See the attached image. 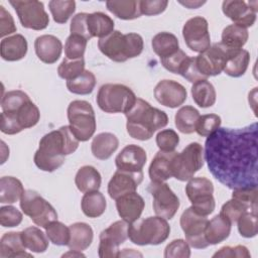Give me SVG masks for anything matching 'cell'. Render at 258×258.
I'll return each instance as SVG.
<instances>
[{
	"label": "cell",
	"instance_id": "bcb514c9",
	"mask_svg": "<svg viewBox=\"0 0 258 258\" xmlns=\"http://www.w3.org/2000/svg\"><path fill=\"white\" fill-rule=\"evenodd\" d=\"M28 101H30V98L23 91H9L2 97L1 108L4 112H14Z\"/></svg>",
	"mask_w": 258,
	"mask_h": 258
},
{
	"label": "cell",
	"instance_id": "52a82bcc",
	"mask_svg": "<svg viewBox=\"0 0 258 258\" xmlns=\"http://www.w3.org/2000/svg\"><path fill=\"white\" fill-rule=\"evenodd\" d=\"M70 128L76 138L85 142L93 137L96 131V117L92 105L84 100H75L68 107Z\"/></svg>",
	"mask_w": 258,
	"mask_h": 258
},
{
	"label": "cell",
	"instance_id": "7dc6e473",
	"mask_svg": "<svg viewBox=\"0 0 258 258\" xmlns=\"http://www.w3.org/2000/svg\"><path fill=\"white\" fill-rule=\"evenodd\" d=\"M248 211H251V210L248 207H246L244 204H242L240 201L232 198L222 206L221 212L219 215H221L231 224H235L238 221V219Z\"/></svg>",
	"mask_w": 258,
	"mask_h": 258
},
{
	"label": "cell",
	"instance_id": "d4e9b609",
	"mask_svg": "<svg viewBox=\"0 0 258 258\" xmlns=\"http://www.w3.org/2000/svg\"><path fill=\"white\" fill-rule=\"evenodd\" d=\"M86 29L89 40L92 37L103 38L114 31V21L103 12L87 13Z\"/></svg>",
	"mask_w": 258,
	"mask_h": 258
},
{
	"label": "cell",
	"instance_id": "5bb4252c",
	"mask_svg": "<svg viewBox=\"0 0 258 258\" xmlns=\"http://www.w3.org/2000/svg\"><path fill=\"white\" fill-rule=\"evenodd\" d=\"M129 224L124 220L116 221L100 234L98 255L100 258H116L119 256V246L128 238Z\"/></svg>",
	"mask_w": 258,
	"mask_h": 258
},
{
	"label": "cell",
	"instance_id": "c3c4849f",
	"mask_svg": "<svg viewBox=\"0 0 258 258\" xmlns=\"http://www.w3.org/2000/svg\"><path fill=\"white\" fill-rule=\"evenodd\" d=\"M236 223L242 237L253 238L257 235V212L244 213Z\"/></svg>",
	"mask_w": 258,
	"mask_h": 258
},
{
	"label": "cell",
	"instance_id": "7c38bea8",
	"mask_svg": "<svg viewBox=\"0 0 258 258\" xmlns=\"http://www.w3.org/2000/svg\"><path fill=\"white\" fill-rule=\"evenodd\" d=\"M147 190L153 198L152 207L156 216L171 220L179 209L180 203L169 185L164 181H151Z\"/></svg>",
	"mask_w": 258,
	"mask_h": 258
},
{
	"label": "cell",
	"instance_id": "ac0fdd59",
	"mask_svg": "<svg viewBox=\"0 0 258 258\" xmlns=\"http://www.w3.org/2000/svg\"><path fill=\"white\" fill-rule=\"evenodd\" d=\"M153 93L159 104L172 109L182 105L187 98L186 89L178 82L172 80L158 82Z\"/></svg>",
	"mask_w": 258,
	"mask_h": 258
},
{
	"label": "cell",
	"instance_id": "3957f363",
	"mask_svg": "<svg viewBox=\"0 0 258 258\" xmlns=\"http://www.w3.org/2000/svg\"><path fill=\"white\" fill-rule=\"evenodd\" d=\"M125 116L127 133L140 141L149 140L155 131L168 123V117L164 111L152 107L141 98L136 99L135 104Z\"/></svg>",
	"mask_w": 258,
	"mask_h": 258
},
{
	"label": "cell",
	"instance_id": "d590c367",
	"mask_svg": "<svg viewBox=\"0 0 258 258\" xmlns=\"http://www.w3.org/2000/svg\"><path fill=\"white\" fill-rule=\"evenodd\" d=\"M106 7L111 13L122 20H133L141 15L139 1L136 0L107 1Z\"/></svg>",
	"mask_w": 258,
	"mask_h": 258
},
{
	"label": "cell",
	"instance_id": "b9f144b4",
	"mask_svg": "<svg viewBox=\"0 0 258 258\" xmlns=\"http://www.w3.org/2000/svg\"><path fill=\"white\" fill-rule=\"evenodd\" d=\"M48 8L52 15L53 20L56 23L62 24L66 23L69 18L76 11V2L73 0L68 1H59V0H51L48 2Z\"/></svg>",
	"mask_w": 258,
	"mask_h": 258
},
{
	"label": "cell",
	"instance_id": "4316f807",
	"mask_svg": "<svg viewBox=\"0 0 258 258\" xmlns=\"http://www.w3.org/2000/svg\"><path fill=\"white\" fill-rule=\"evenodd\" d=\"M70 241L68 247L70 250L84 251L93 242L94 233L92 227L84 222H77L72 224L70 227Z\"/></svg>",
	"mask_w": 258,
	"mask_h": 258
},
{
	"label": "cell",
	"instance_id": "e575fe53",
	"mask_svg": "<svg viewBox=\"0 0 258 258\" xmlns=\"http://www.w3.org/2000/svg\"><path fill=\"white\" fill-rule=\"evenodd\" d=\"M22 182L13 176L0 178V203L14 204L19 201L24 192Z\"/></svg>",
	"mask_w": 258,
	"mask_h": 258
},
{
	"label": "cell",
	"instance_id": "ab89813d",
	"mask_svg": "<svg viewBox=\"0 0 258 258\" xmlns=\"http://www.w3.org/2000/svg\"><path fill=\"white\" fill-rule=\"evenodd\" d=\"M9 113H12L16 117L22 129H27L35 126L40 119L39 109L31 100L23 104L18 110Z\"/></svg>",
	"mask_w": 258,
	"mask_h": 258
},
{
	"label": "cell",
	"instance_id": "cb8c5ba5",
	"mask_svg": "<svg viewBox=\"0 0 258 258\" xmlns=\"http://www.w3.org/2000/svg\"><path fill=\"white\" fill-rule=\"evenodd\" d=\"M27 48L26 38L21 34H14L1 40L0 54L4 60L17 61L26 55Z\"/></svg>",
	"mask_w": 258,
	"mask_h": 258
},
{
	"label": "cell",
	"instance_id": "f35d334b",
	"mask_svg": "<svg viewBox=\"0 0 258 258\" xmlns=\"http://www.w3.org/2000/svg\"><path fill=\"white\" fill-rule=\"evenodd\" d=\"M200 116V112L192 106L181 107L174 116V122L177 130L183 134L194 133Z\"/></svg>",
	"mask_w": 258,
	"mask_h": 258
},
{
	"label": "cell",
	"instance_id": "9f6ffc18",
	"mask_svg": "<svg viewBox=\"0 0 258 258\" xmlns=\"http://www.w3.org/2000/svg\"><path fill=\"white\" fill-rule=\"evenodd\" d=\"M168 5L166 0H141L139 1L140 13L146 16L158 15L162 13Z\"/></svg>",
	"mask_w": 258,
	"mask_h": 258
},
{
	"label": "cell",
	"instance_id": "60d3db41",
	"mask_svg": "<svg viewBox=\"0 0 258 258\" xmlns=\"http://www.w3.org/2000/svg\"><path fill=\"white\" fill-rule=\"evenodd\" d=\"M96 86L95 75L88 70H85L76 79L67 81L68 90L77 95H89L93 92Z\"/></svg>",
	"mask_w": 258,
	"mask_h": 258
},
{
	"label": "cell",
	"instance_id": "f5cc1de1",
	"mask_svg": "<svg viewBox=\"0 0 258 258\" xmlns=\"http://www.w3.org/2000/svg\"><path fill=\"white\" fill-rule=\"evenodd\" d=\"M257 195H258L257 186L244 187V188L233 189L232 198L240 201L242 204L248 207L251 211L257 212Z\"/></svg>",
	"mask_w": 258,
	"mask_h": 258
},
{
	"label": "cell",
	"instance_id": "f6af8a7d",
	"mask_svg": "<svg viewBox=\"0 0 258 258\" xmlns=\"http://www.w3.org/2000/svg\"><path fill=\"white\" fill-rule=\"evenodd\" d=\"M88 40L78 34H70L64 43V54L67 58H84Z\"/></svg>",
	"mask_w": 258,
	"mask_h": 258
},
{
	"label": "cell",
	"instance_id": "ffe728a7",
	"mask_svg": "<svg viewBox=\"0 0 258 258\" xmlns=\"http://www.w3.org/2000/svg\"><path fill=\"white\" fill-rule=\"evenodd\" d=\"M116 201V209L122 220L131 224L140 219L145 207L143 198L136 191L125 194Z\"/></svg>",
	"mask_w": 258,
	"mask_h": 258
},
{
	"label": "cell",
	"instance_id": "30bf717a",
	"mask_svg": "<svg viewBox=\"0 0 258 258\" xmlns=\"http://www.w3.org/2000/svg\"><path fill=\"white\" fill-rule=\"evenodd\" d=\"M20 208L24 215L28 216L35 225L42 228L57 220L54 208L37 191L32 189H27L23 192L20 199Z\"/></svg>",
	"mask_w": 258,
	"mask_h": 258
},
{
	"label": "cell",
	"instance_id": "681fc988",
	"mask_svg": "<svg viewBox=\"0 0 258 258\" xmlns=\"http://www.w3.org/2000/svg\"><path fill=\"white\" fill-rule=\"evenodd\" d=\"M189 59V56L181 49H178L174 53H172L169 56L160 58L161 64L165 70H167L170 73L180 75L187 63Z\"/></svg>",
	"mask_w": 258,
	"mask_h": 258
},
{
	"label": "cell",
	"instance_id": "f1b7e54d",
	"mask_svg": "<svg viewBox=\"0 0 258 258\" xmlns=\"http://www.w3.org/2000/svg\"><path fill=\"white\" fill-rule=\"evenodd\" d=\"M249 62H250V53L248 50L243 48L241 49L230 48L223 72L232 78H239L246 73Z\"/></svg>",
	"mask_w": 258,
	"mask_h": 258
},
{
	"label": "cell",
	"instance_id": "6f0895ef",
	"mask_svg": "<svg viewBox=\"0 0 258 258\" xmlns=\"http://www.w3.org/2000/svg\"><path fill=\"white\" fill-rule=\"evenodd\" d=\"M0 129L1 132L8 135H14L21 132L23 129L21 128L20 124L18 123L16 117L9 112H3L0 116Z\"/></svg>",
	"mask_w": 258,
	"mask_h": 258
},
{
	"label": "cell",
	"instance_id": "9c48e42d",
	"mask_svg": "<svg viewBox=\"0 0 258 258\" xmlns=\"http://www.w3.org/2000/svg\"><path fill=\"white\" fill-rule=\"evenodd\" d=\"M185 194L191 203V208L202 216H209L216 208L214 184L205 176L191 177L185 185Z\"/></svg>",
	"mask_w": 258,
	"mask_h": 258
},
{
	"label": "cell",
	"instance_id": "db71d44e",
	"mask_svg": "<svg viewBox=\"0 0 258 258\" xmlns=\"http://www.w3.org/2000/svg\"><path fill=\"white\" fill-rule=\"evenodd\" d=\"M163 256L165 258H188L190 256L189 245L183 239H175L165 247Z\"/></svg>",
	"mask_w": 258,
	"mask_h": 258
},
{
	"label": "cell",
	"instance_id": "4fadbf2b",
	"mask_svg": "<svg viewBox=\"0 0 258 258\" xmlns=\"http://www.w3.org/2000/svg\"><path fill=\"white\" fill-rule=\"evenodd\" d=\"M205 216L198 214L191 207L187 208L180 216V227L184 233L185 241L196 249H205L209 243L205 237V230L208 224Z\"/></svg>",
	"mask_w": 258,
	"mask_h": 258
},
{
	"label": "cell",
	"instance_id": "2e32d148",
	"mask_svg": "<svg viewBox=\"0 0 258 258\" xmlns=\"http://www.w3.org/2000/svg\"><path fill=\"white\" fill-rule=\"evenodd\" d=\"M182 36L189 49L196 52H204L211 46L209 24L206 18L195 16L189 18L182 27Z\"/></svg>",
	"mask_w": 258,
	"mask_h": 258
},
{
	"label": "cell",
	"instance_id": "ee69618b",
	"mask_svg": "<svg viewBox=\"0 0 258 258\" xmlns=\"http://www.w3.org/2000/svg\"><path fill=\"white\" fill-rule=\"evenodd\" d=\"M85 71V59H70L64 57L57 68L59 78L70 81L79 77Z\"/></svg>",
	"mask_w": 258,
	"mask_h": 258
},
{
	"label": "cell",
	"instance_id": "d6986e66",
	"mask_svg": "<svg viewBox=\"0 0 258 258\" xmlns=\"http://www.w3.org/2000/svg\"><path fill=\"white\" fill-rule=\"evenodd\" d=\"M143 180V172L127 171L118 169L111 177L108 183V194L111 199L116 200L119 197L136 191L138 185Z\"/></svg>",
	"mask_w": 258,
	"mask_h": 258
},
{
	"label": "cell",
	"instance_id": "8992f818",
	"mask_svg": "<svg viewBox=\"0 0 258 258\" xmlns=\"http://www.w3.org/2000/svg\"><path fill=\"white\" fill-rule=\"evenodd\" d=\"M136 95L127 86L122 84H105L97 94V105L106 113L126 114L136 102Z\"/></svg>",
	"mask_w": 258,
	"mask_h": 258
},
{
	"label": "cell",
	"instance_id": "680465c9",
	"mask_svg": "<svg viewBox=\"0 0 258 258\" xmlns=\"http://www.w3.org/2000/svg\"><path fill=\"white\" fill-rule=\"evenodd\" d=\"M213 257H223V258H249L251 254L247 247L243 245H237L234 247L231 246H224L219 251H217Z\"/></svg>",
	"mask_w": 258,
	"mask_h": 258
},
{
	"label": "cell",
	"instance_id": "4dcf8cb0",
	"mask_svg": "<svg viewBox=\"0 0 258 258\" xmlns=\"http://www.w3.org/2000/svg\"><path fill=\"white\" fill-rule=\"evenodd\" d=\"M102 178L100 172L92 165L82 166L76 173L75 183L81 192L98 190L101 186Z\"/></svg>",
	"mask_w": 258,
	"mask_h": 258
},
{
	"label": "cell",
	"instance_id": "f546056e",
	"mask_svg": "<svg viewBox=\"0 0 258 258\" xmlns=\"http://www.w3.org/2000/svg\"><path fill=\"white\" fill-rule=\"evenodd\" d=\"M232 224L221 215L215 216L208 221L205 230V237L209 245H217L225 241L231 233Z\"/></svg>",
	"mask_w": 258,
	"mask_h": 258
},
{
	"label": "cell",
	"instance_id": "e0dca14e",
	"mask_svg": "<svg viewBox=\"0 0 258 258\" xmlns=\"http://www.w3.org/2000/svg\"><path fill=\"white\" fill-rule=\"evenodd\" d=\"M257 5V1L225 0L222 3V11L234 24L247 28L256 21Z\"/></svg>",
	"mask_w": 258,
	"mask_h": 258
},
{
	"label": "cell",
	"instance_id": "9a60e30c",
	"mask_svg": "<svg viewBox=\"0 0 258 258\" xmlns=\"http://www.w3.org/2000/svg\"><path fill=\"white\" fill-rule=\"evenodd\" d=\"M229 49L221 42H216L206 51L195 56L197 68L206 80L209 77L218 76L223 72Z\"/></svg>",
	"mask_w": 258,
	"mask_h": 258
},
{
	"label": "cell",
	"instance_id": "f907efd6",
	"mask_svg": "<svg viewBox=\"0 0 258 258\" xmlns=\"http://www.w3.org/2000/svg\"><path fill=\"white\" fill-rule=\"evenodd\" d=\"M221 117L217 114H205L200 116L197 125L196 132L202 137H208L214 131L221 126Z\"/></svg>",
	"mask_w": 258,
	"mask_h": 258
},
{
	"label": "cell",
	"instance_id": "836d02e7",
	"mask_svg": "<svg viewBox=\"0 0 258 258\" xmlns=\"http://www.w3.org/2000/svg\"><path fill=\"white\" fill-rule=\"evenodd\" d=\"M107 207L106 199L99 190L86 192L81 201V208L89 218H98L105 213Z\"/></svg>",
	"mask_w": 258,
	"mask_h": 258
},
{
	"label": "cell",
	"instance_id": "44dd1931",
	"mask_svg": "<svg viewBox=\"0 0 258 258\" xmlns=\"http://www.w3.org/2000/svg\"><path fill=\"white\" fill-rule=\"evenodd\" d=\"M147 160L146 151L135 144L125 146L115 158V164L120 170L141 171Z\"/></svg>",
	"mask_w": 258,
	"mask_h": 258
},
{
	"label": "cell",
	"instance_id": "6da1fadb",
	"mask_svg": "<svg viewBox=\"0 0 258 258\" xmlns=\"http://www.w3.org/2000/svg\"><path fill=\"white\" fill-rule=\"evenodd\" d=\"M258 125L218 128L205 142L209 171L231 189L258 185Z\"/></svg>",
	"mask_w": 258,
	"mask_h": 258
},
{
	"label": "cell",
	"instance_id": "5b68a950",
	"mask_svg": "<svg viewBox=\"0 0 258 258\" xmlns=\"http://www.w3.org/2000/svg\"><path fill=\"white\" fill-rule=\"evenodd\" d=\"M170 226L166 219L156 216L137 220L128 226V238L139 246L159 245L169 236Z\"/></svg>",
	"mask_w": 258,
	"mask_h": 258
},
{
	"label": "cell",
	"instance_id": "603a6c76",
	"mask_svg": "<svg viewBox=\"0 0 258 258\" xmlns=\"http://www.w3.org/2000/svg\"><path fill=\"white\" fill-rule=\"evenodd\" d=\"M176 151H161L156 152L153 157L148 173L151 181H165L172 177V161Z\"/></svg>",
	"mask_w": 258,
	"mask_h": 258
},
{
	"label": "cell",
	"instance_id": "7bdbcfd3",
	"mask_svg": "<svg viewBox=\"0 0 258 258\" xmlns=\"http://www.w3.org/2000/svg\"><path fill=\"white\" fill-rule=\"evenodd\" d=\"M45 234L48 240L57 246H68L70 241V228L57 220L49 223L45 228Z\"/></svg>",
	"mask_w": 258,
	"mask_h": 258
},
{
	"label": "cell",
	"instance_id": "91938a15",
	"mask_svg": "<svg viewBox=\"0 0 258 258\" xmlns=\"http://www.w3.org/2000/svg\"><path fill=\"white\" fill-rule=\"evenodd\" d=\"M17 28L12 15L5 9L4 6H0V36L3 39L4 36L16 32Z\"/></svg>",
	"mask_w": 258,
	"mask_h": 258
},
{
	"label": "cell",
	"instance_id": "11a10c76",
	"mask_svg": "<svg viewBox=\"0 0 258 258\" xmlns=\"http://www.w3.org/2000/svg\"><path fill=\"white\" fill-rule=\"evenodd\" d=\"M22 213L13 206L0 208V224L5 228H13L22 222Z\"/></svg>",
	"mask_w": 258,
	"mask_h": 258
},
{
	"label": "cell",
	"instance_id": "8fae6325",
	"mask_svg": "<svg viewBox=\"0 0 258 258\" xmlns=\"http://www.w3.org/2000/svg\"><path fill=\"white\" fill-rule=\"evenodd\" d=\"M21 25L33 30L45 29L49 23V17L44 10L42 2L37 0H10Z\"/></svg>",
	"mask_w": 258,
	"mask_h": 258
},
{
	"label": "cell",
	"instance_id": "6125c7cd",
	"mask_svg": "<svg viewBox=\"0 0 258 258\" xmlns=\"http://www.w3.org/2000/svg\"><path fill=\"white\" fill-rule=\"evenodd\" d=\"M69 256H73V257H85V255L82 253V251H77V250H70L68 253L63 254L62 257H69Z\"/></svg>",
	"mask_w": 258,
	"mask_h": 258
},
{
	"label": "cell",
	"instance_id": "484cf974",
	"mask_svg": "<svg viewBox=\"0 0 258 258\" xmlns=\"http://www.w3.org/2000/svg\"><path fill=\"white\" fill-rule=\"evenodd\" d=\"M21 232L5 233L0 240V258H18L32 257L31 254L25 252Z\"/></svg>",
	"mask_w": 258,
	"mask_h": 258
},
{
	"label": "cell",
	"instance_id": "1f68e13d",
	"mask_svg": "<svg viewBox=\"0 0 258 258\" xmlns=\"http://www.w3.org/2000/svg\"><path fill=\"white\" fill-rule=\"evenodd\" d=\"M190 91L194 102L201 108H209L216 103V90L208 80H201L194 83Z\"/></svg>",
	"mask_w": 258,
	"mask_h": 258
},
{
	"label": "cell",
	"instance_id": "d6a6232c",
	"mask_svg": "<svg viewBox=\"0 0 258 258\" xmlns=\"http://www.w3.org/2000/svg\"><path fill=\"white\" fill-rule=\"evenodd\" d=\"M153 51L160 57H166L179 49V42L177 37L166 31L155 34L151 40Z\"/></svg>",
	"mask_w": 258,
	"mask_h": 258
},
{
	"label": "cell",
	"instance_id": "94428289",
	"mask_svg": "<svg viewBox=\"0 0 258 258\" xmlns=\"http://www.w3.org/2000/svg\"><path fill=\"white\" fill-rule=\"evenodd\" d=\"M178 3H180L183 6H185L188 9H196V8H199L200 6L204 5L206 3V1H191V0H187V1H178Z\"/></svg>",
	"mask_w": 258,
	"mask_h": 258
},
{
	"label": "cell",
	"instance_id": "277c9868",
	"mask_svg": "<svg viewBox=\"0 0 258 258\" xmlns=\"http://www.w3.org/2000/svg\"><path fill=\"white\" fill-rule=\"evenodd\" d=\"M143 46L142 36L134 32L123 34L119 30H114L98 40L100 51L116 62H124L129 58L140 55Z\"/></svg>",
	"mask_w": 258,
	"mask_h": 258
},
{
	"label": "cell",
	"instance_id": "ba28073f",
	"mask_svg": "<svg viewBox=\"0 0 258 258\" xmlns=\"http://www.w3.org/2000/svg\"><path fill=\"white\" fill-rule=\"evenodd\" d=\"M204 148L198 142L189 143L181 152H176L172 161V175L177 180L185 181L203 167Z\"/></svg>",
	"mask_w": 258,
	"mask_h": 258
},
{
	"label": "cell",
	"instance_id": "7402d4cb",
	"mask_svg": "<svg viewBox=\"0 0 258 258\" xmlns=\"http://www.w3.org/2000/svg\"><path fill=\"white\" fill-rule=\"evenodd\" d=\"M34 49L37 57L44 63H54L62 51L61 41L54 35L43 34L36 37Z\"/></svg>",
	"mask_w": 258,
	"mask_h": 258
},
{
	"label": "cell",
	"instance_id": "74e56055",
	"mask_svg": "<svg viewBox=\"0 0 258 258\" xmlns=\"http://www.w3.org/2000/svg\"><path fill=\"white\" fill-rule=\"evenodd\" d=\"M22 240L26 249L35 253H43L48 247V238L37 227H28L21 231Z\"/></svg>",
	"mask_w": 258,
	"mask_h": 258
},
{
	"label": "cell",
	"instance_id": "8d00e7d4",
	"mask_svg": "<svg viewBox=\"0 0 258 258\" xmlns=\"http://www.w3.org/2000/svg\"><path fill=\"white\" fill-rule=\"evenodd\" d=\"M248 37L247 28L233 23L223 29L221 43L228 48L241 49L246 44Z\"/></svg>",
	"mask_w": 258,
	"mask_h": 258
},
{
	"label": "cell",
	"instance_id": "816d5d0a",
	"mask_svg": "<svg viewBox=\"0 0 258 258\" xmlns=\"http://www.w3.org/2000/svg\"><path fill=\"white\" fill-rule=\"evenodd\" d=\"M156 145L161 151H174L179 143V136L173 129H164L156 135Z\"/></svg>",
	"mask_w": 258,
	"mask_h": 258
},
{
	"label": "cell",
	"instance_id": "7a4b0ae2",
	"mask_svg": "<svg viewBox=\"0 0 258 258\" xmlns=\"http://www.w3.org/2000/svg\"><path fill=\"white\" fill-rule=\"evenodd\" d=\"M79 142L70 126H61L40 139L33 161L40 170L52 172L64 163L67 155L78 149Z\"/></svg>",
	"mask_w": 258,
	"mask_h": 258
},
{
	"label": "cell",
	"instance_id": "83f0119b",
	"mask_svg": "<svg viewBox=\"0 0 258 258\" xmlns=\"http://www.w3.org/2000/svg\"><path fill=\"white\" fill-rule=\"evenodd\" d=\"M119 146V140L113 133L102 132L94 137L91 144L93 155L100 160H106L112 156Z\"/></svg>",
	"mask_w": 258,
	"mask_h": 258
}]
</instances>
